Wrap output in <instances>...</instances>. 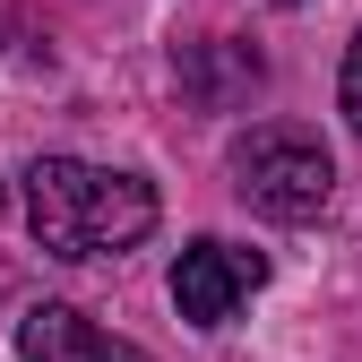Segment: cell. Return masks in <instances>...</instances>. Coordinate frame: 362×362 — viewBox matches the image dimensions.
<instances>
[{
  "instance_id": "obj_8",
  "label": "cell",
  "mask_w": 362,
  "mask_h": 362,
  "mask_svg": "<svg viewBox=\"0 0 362 362\" xmlns=\"http://www.w3.org/2000/svg\"><path fill=\"white\" fill-rule=\"evenodd\" d=\"M285 9H302V0H285Z\"/></svg>"
},
{
  "instance_id": "obj_3",
  "label": "cell",
  "mask_w": 362,
  "mask_h": 362,
  "mask_svg": "<svg viewBox=\"0 0 362 362\" xmlns=\"http://www.w3.org/2000/svg\"><path fill=\"white\" fill-rule=\"evenodd\" d=\"M259 285H267V259L242 250V242H216V233L173 259V310H181L190 328H224Z\"/></svg>"
},
{
  "instance_id": "obj_5",
  "label": "cell",
  "mask_w": 362,
  "mask_h": 362,
  "mask_svg": "<svg viewBox=\"0 0 362 362\" xmlns=\"http://www.w3.org/2000/svg\"><path fill=\"white\" fill-rule=\"evenodd\" d=\"M181 86H190L207 112H224V104H242L259 86V52H242V43H190V52H181Z\"/></svg>"
},
{
  "instance_id": "obj_7",
  "label": "cell",
  "mask_w": 362,
  "mask_h": 362,
  "mask_svg": "<svg viewBox=\"0 0 362 362\" xmlns=\"http://www.w3.org/2000/svg\"><path fill=\"white\" fill-rule=\"evenodd\" d=\"M0 207H9V190H0Z\"/></svg>"
},
{
  "instance_id": "obj_6",
  "label": "cell",
  "mask_w": 362,
  "mask_h": 362,
  "mask_svg": "<svg viewBox=\"0 0 362 362\" xmlns=\"http://www.w3.org/2000/svg\"><path fill=\"white\" fill-rule=\"evenodd\" d=\"M337 104H345V121L362 129V35L345 43V78H337Z\"/></svg>"
},
{
  "instance_id": "obj_1",
  "label": "cell",
  "mask_w": 362,
  "mask_h": 362,
  "mask_svg": "<svg viewBox=\"0 0 362 362\" xmlns=\"http://www.w3.org/2000/svg\"><path fill=\"white\" fill-rule=\"evenodd\" d=\"M26 233L52 259L139 250L156 233V190L139 173H104V164H78V156H35L26 164Z\"/></svg>"
},
{
  "instance_id": "obj_2",
  "label": "cell",
  "mask_w": 362,
  "mask_h": 362,
  "mask_svg": "<svg viewBox=\"0 0 362 362\" xmlns=\"http://www.w3.org/2000/svg\"><path fill=\"white\" fill-rule=\"evenodd\" d=\"M233 190L276 216V224H310L328 199H337V164L320 147V129L302 121H259L250 139H233Z\"/></svg>"
},
{
  "instance_id": "obj_4",
  "label": "cell",
  "mask_w": 362,
  "mask_h": 362,
  "mask_svg": "<svg viewBox=\"0 0 362 362\" xmlns=\"http://www.w3.org/2000/svg\"><path fill=\"white\" fill-rule=\"evenodd\" d=\"M18 354H26V362H156V354H139V345L104 337V328L86 320V310H69V302L26 310V320H18Z\"/></svg>"
}]
</instances>
